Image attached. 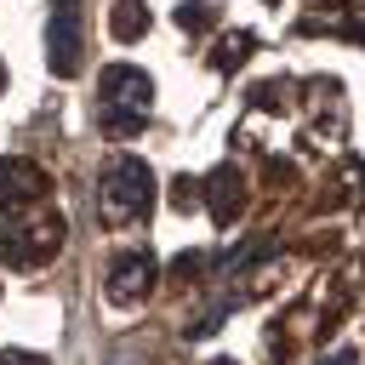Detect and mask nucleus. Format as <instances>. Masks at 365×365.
Returning <instances> with one entry per match:
<instances>
[{
  "instance_id": "nucleus-7",
  "label": "nucleus",
  "mask_w": 365,
  "mask_h": 365,
  "mask_svg": "<svg viewBox=\"0 0 365 365\" xmlns=\"http://www.w3.org/2000/svg\"><path fill=\"white\" fill-rule=\"evenodd\" d=\"M205 205H211V222L217 228H228L245 211V177H240V165H217L205 177Z\"/></svg>"
},
{
  "instance_id": "nucleus-1",
  "label": "nucleus",
  "mask_w": 365,
  "mask_h": 365,
  "mask_svg": "<svg viewBox=\"0 0 365 365\" xmlns=\"http://www.w3.org/2000/svg\"><path fill=\"white\" fill-rule=\"evenodd\" d=\"M148 205H154V171L143 160H131V154L108 160L103 177H97V217L108 228H125V222L148 217Z\"/></svg>"
},
{
  "instance_id": "nucleus-12",
  "label": "nucleus",
  "mask_w": 365,
  "mask_h": 365,
  "mask_svg": "<svg viewBox=\"0 0 365 365\" xmlns=\"http://www.w3.org/2000/svg\"><path fill=\"white\" fill-rule=\"evenodd\" d=\"M200 268H205V257H200V251H188V257H177V262H171V279H177V285H188Z\"/></svg>"
},
{
  "instance_id": "nucleus-5",
  "label": "nucleus",
  "mask_w": 365,
  "mask_h": 365,
  "mask_svg": "<svg viewBox=\"0 0 365 365\" xmlns=\"http://www.w3.org/2000/svg\"><path fill=\"white\" fill-rule=\"evenodd\" d=\"M154 279H160V268H154L148 251H120L108 262V297L114 302H143L154 291Z\"/></svg>"
},
{
  "instance_id": "nucleus-8",
  "label": "nucleus",
  "mask_w": 365,
  "mask_h": 365,
  "mask_svg": "<svg viewBox=\"0 0 365 365\" xmlns=\"http://www.w3.org/2000/svg\"><path fill=\"white\" fill-rule=\"evenodd\" d=\"M108 34H114V40H143V34H148V6H143V0H114Z\"/></svg>"
},
{
  "instance_id": "nucleus-14",
  "label": "nucleus",
  "mask_w": 365,
  "mask_h": 365,
  "mask_svg": "<svg viewBox=\"0 0 365 365\" xmlns=\"http://www.w3.org/2000/svg\"><path fill=\"white\" fill-rule=\"evenodd\" d=\"M314 11H342V0H314Z\"/></svg>"
},
{
  "instance_id": "nucleus-11",
  "label": "nucleus",
  "mask_w": 365,
  "mask_h": 365,
  "mask_svg": "<svg viewBox=\"0 0 365 365\" xmlns=\"http://www.w3.org/2000/svg\"><path fill=\"white\" fill-rule=\"evenodd\" d=\"M200 200H205V182H200V177H177V182H171V205H177V211H188V205H200Z\"/></svg>"
},
{
  "instance_id": "nucleus-15",
  "label": "nucleus",
  "mask_w": 365,
  "mask_h": 365,
  "mask_svg": "<svg viewBox=\"0 0 365 365\" xmlns=\"http://www.w3.org/2000/svg\"><path fill=\"white\" fill-rule=\"evenodd\" d=\"M211 365H234V359H211Z\"/></svg>"
},
{
  "instance_id": "nucleus-9",
  "label": "nucleus",
  "mask_w": 365,
  "mask_h": 365,
  "mask_svg": "<svg viewBox=\"0 0 365 365\" xmlns=\"http://www.w3.org/2000/svg\"><path fill=\"white\" fill-rule=\"evenodd\" d=\"M217 23H222V11H217L211 0H182V6H177V29H182V34H205V29H217Z\"/></svg>"
},
{
  "instance_id": "nucleus-2",
  "label": "nucleus",
  "mask_w": 365,
  "mask_h": 365,
  "mask_svg": "<svg viewBox=\"0 0 365 365\" xmlns=\"http://www.w3.org/2000/svg\"><path fill=\"white\" fill-rule=\"evenodd\" d=\"M148 97H154V80H148L143 68L114 63V68H103V80H97V108H103V125H108V131H137V125L148 120Z\"/></svg>"
},
{
  "instance_id": "nucleus-6",
  "label": "nucleus",
  "mask_w": 365,
  "mask_h": 365,
  "mask_svg": "<svg viewBox=\"0 0 365 365\" xmlns=\"http://www.w3.org/2000/svg\"><path fill=\"white\" fill-rule=\"evenodd\" d=\"M46 188H51V182H46V171H40L34 160H0V205H6V211L34 205Z\"/></svg>"
},
{
  "instance_id": "nucleus-3",
  "label": "nucleus",
  "mask_w": 365,
  "mask_h": 365,
  "mask_svg": "<svg viewBox=\"0 0 365 365\" xmlns=\"http://www.w3.org/2000/svg\"><path fill=\"white\" fill-rule=\"evenodd\" d=\"M63 251V217L57 211H40L29 222H6L0 228V262L11 268H40Z\"/></svg>"
},
{
  "instance_id": "nucleus-4",
  "label": "nucleus",
  "mask_w": 365,
  "mask_h": 365,
  "mask_svg": "<svg viewBox=\"0 0 365 365\" xmlns=\"http://www.w3.org/2000/svg\"><path fill=\"white\" fill-rule=\"evenodd\" d=\"M80 6L74 0H57L51 6V23H46V63H51V74H63V80H74L80 74Z\"/></svg>"
},
{
  "instance_id": "nucleus-10",
  "label": "nucleus",
  "mask_w": 365,
  "mask_h": 365,
  "mask_svg": "<svg viewBox=\"0 0 365 365\" xmlns=\"http://www.w3.org/2000/svg\"><path fill=\"white\" fill-rule=\"evenodd\" d=\"M251 46H257V40H251L245 29H240V34H222V46L211 51V68H240V63L251 57Z\"/></svg>"
},
{
  "instance_id": "nucleus-13",
  "label": "nucleus",
  "mask_w": 365,
  "mask_h": 365,
  "mask_svg": "<svg viewBox=\"0 0 365 365\" xmlns=\"http://www.w3.org/2000/svg\"><path fill=\"white\" fill-rule=\"evenodd\" d=\"M0 365H46V359H40V354H23V348H6Z\"/></svg>"
},
{
  "instance_id": "nucleus-16",
  "label": "nucleus",
  "mask_w": 365,
  "mask_h": 365,
  "mask_svg": "<svg viewBox=\"0 0 365 365\" xmlns=\"http://www.w3.org/2000/svg\"><path fill=\"white\" fill-rule=\"evenodd\" d=\"M0 86H6V63H0Z\"/></svg>"
}]
</instances>
